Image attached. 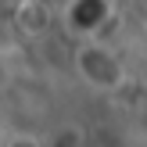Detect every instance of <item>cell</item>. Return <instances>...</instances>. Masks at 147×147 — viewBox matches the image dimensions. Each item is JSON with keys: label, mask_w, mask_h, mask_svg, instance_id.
I'll return each mask as SVG.
<instances>
[{"label": "cell", "mask_w": 147, "mask_h": 147, "mask_svg": "<svg viewBox=\"0 0 147 147\" xmlns=\"http://www.w3.org/2000/svg\"><path fill=\"white\" fill-rule=\"evenodd\" d=\"M79 68H83V76L90 79L93 86H115L122 79V68H119V61H115V54L104 50V47H86L83 54H79Z\"/></svg>", "instance_id": "cell-1"}]
</instances>
